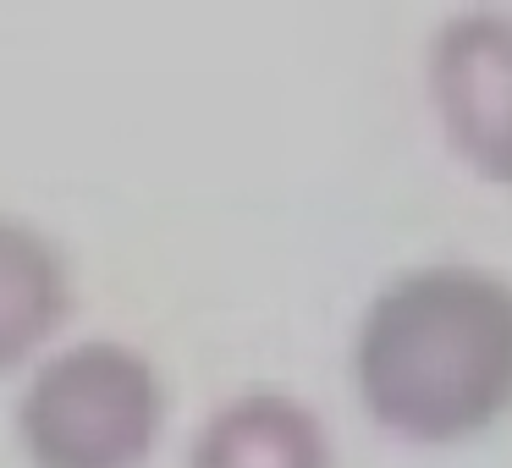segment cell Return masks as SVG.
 <instances>
[{
    "label": "cell",
    "mask_w": 512,
    "mask_h": 468,
    "mask_svg": "<svg viewBox=\"0 0 512 468\" xmlns=\"http://www.w3.org/2000/svg\"><path fill=\"white\" fill-rule=\"evenodd\" d=\"M166 424V391L144 353L78 342L23 391L17 430L34 468H138Z\"/></svg>",
    "instance_id": "cell-2"
},
{
    "label": "cell",
    "mask_w": 512,
    "mask_h": 468,
    "mask_svg": "<svg viewBox=\"0 0 512 468\" xmlns=\"http://www.w3.org/2000/svg\"><path fill=\"white\" fill-rule=\"evenodd\" d=\"M364 408L408 441H463L512 408V287L474 265L397 276L353 342Z\"/></svg>",
    "instance_id": "cell-1"
},
{
    "label": "cell",
    "mask_w": 512,
    "mask_h": 468,
    "mask_svg": "<svg viewBox=\"0 0 512 468\" xmlns=\"http://www.w3.org/2000/svg\"><path fill=\"white\" fill-rule=\"evenodd\" d=\"M430 94L452 149L512 188V17L463 12L430 45Z\"/></svg>",
    "instance_id": "cell-3"
},
{
    "label": "cell",
    "mask_w": 512,
    "mask_h": 468,
    "mask_svg": "<svg viewBox=\"0 0 512 468\" xmlns=\"http://www.w3.org/2000/svg\"><path fill=\"white\" fill-rule=\"evenodd\" d=\"M67 314V265L56 243L0 215V375L17 369Z\"/></svg>",
    "instance_id": "cell-5"
},
{
    "label": "cell",
    "mask_w": 512,
    "mask_h": 468,
    "mask_svg": "<svg viewBox=\"0 0 512 468\" xmlns=\"http://www.w3.org/2000/svg\"><path fill=\"white\" fill-rule=\"evenodd\" d=\"M188 468H331V441L298 397L248 391L210 413Z\"/></svg>",
    "instance_id": "cell-4"
}]
</instances>
